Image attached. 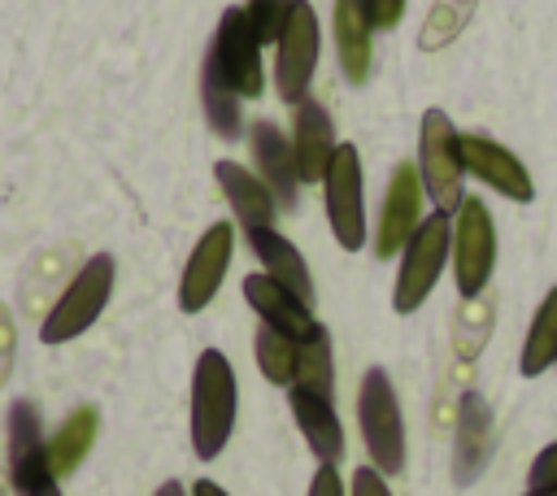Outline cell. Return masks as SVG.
I'll use <instances>...</instances> for the list:
<instances>
[{
  "label": "cell",
  "instance_id": "6da1fadb",
  "mask_svg": "<svg viewBox=\"0 0 557 496\" xmlns=\"http://www.w3.org/2000/svg\"><path fill=\"white\" fill-rule=\"evenodd\" d=\"M235 426V370L226 352L205 348L191 374V448L200 461H213Z\"/></svg>",
  "mask_w": 557,
  "mask_h": 496
},
{
  "label": "cell",
  "instance_id": "7a4b0ae2",
  "mask_svg": "<svg viewBox=\"0 0 557 496\" xmlns=\"http://www.w3.org/2000/svg\"><path fill=\"white\" fill-rule=\"evenodd\" d=\"M357 422H361V439L370 452V466L387 479L405 470V418H400V400L396 387L387 379V370H366L361 387H357Z\"/></svg>",
  "mask_w": 557,
  "mask_h": 496
},
{
  "label": "cell",
  "instance_id": "3957f363",
  "mask_svg": "<svg viewBox=\"0 0 557 496\" xmlns=\"http://www.w3.org/2000/svg\"><path fill=\"white\" fill-rule=\"evenodd\" d=\"M448 248H453V222L444 209H431L426 222L413 231V239L400 248V270H396V292H392L396 313H413L431 296V287L444 274Z\"/></svg>",
  "mask_w": 557,
  "mask_h": 496
},
{
  "label": "cell",
  "instance_id": "277c9868",
  "mask_svg": "<svg viewBox=\"0 0 557 496\" xmlns=\"http://www.w3.org/2000/svg\"><path fill=\"white\" fill-rule=\"evenodd\" d=\"M109 292H113V257L96 252V257H87V265L70 278V287L48 309L39 339L44 344H70L74 335H83L100 318V309L109 305Z\"/></svg>",
  "mask_w": 557,
  "mask_h": 496
},
{
  "label": "cell",
  "instance_id": "5b68a950",
  "mask_svg": "<svg viewBox=\"0 0 557 496\" xmlns=\"http://www.w3.org/2000/svg\"><path fill=\"white\" fill-rule=\"evenodd\" d=\"M418 174L435 209L453 213L461 204V135L453 131V117L444 109L422 113V135H418Z\"/></svg>",
  "mask_w": 557,
  "mask_h": 496
},
{
  "label": "cell",
  "instance_id": "8992f818",
  "mask_svg": "<svg viewBox=\"0 0 557 496\" xmlns=\"http://www.w3.org/2000/svg\"><path fill=\"white\" fill-rule=\"evenodd\" d=\"M205 65L244 100L261 96V39L248 22V9H226L218 30H213V44H209V57Z\"/></svg>",
  "mask_w": 557,
  "mask_h": 496
},
{
  "label": "cell",
  "instance_id": "52a82bcc",
  "mask_svg": "<svg viewBox=\"0 0 557 496\" xmlns=\"http://www.w3.org/2000/svg\"><path fill=\"white\" fill-rule=\"evenodd\" d=\"M496 265V222L479 196H461L453 222V278L466 300H474Z\"/></svg>",
  "mask_w": 557,
  "mask_h": 496
},
{
  "label": "cell",
  "instance_id": "ba28073f",
  "mask_svg": "<svg viewBox=\"0 0 557 496\" xmlns=\"http://www.w3.org/2000/svg\"><path fill=\"white\" fill-rule=\"evenodd\" d=\"M318 48H322V30H318V13L309 0L292 4V17L274 44V91L287 104L309 100V83L318 70Z\"/></svg>",
  "mask_w": 557,
  "mask_h": 496
},
{
  "label": "cell",
  "instance_id": "9c48e42d",
  "mask_svg": "<svg viewBox=\"0 0 557 496\" xmlns=\"http://www.w3.org/2000/svg\"><path fill=\"white\" fill-rule=\"evenodd\" d=\"M326 218L335 231V244L357 252L366 244V183H361V152L352 144H339L326 165Z\"/></svg>",
  "mask_w": 557,
  "mask_h": 496
},
{
  "label": "cell",
  "instance_id": "30bf717a",
  "mask_svg": "<svg viewBox=\"0 0 557 496\" xmlns=\"http://www.w3.org/2000/svg\"><path fill=\"white\" fill-rule=\"evenodd\" d=\"M426 187H422V174L413 161H400L392 170V183L383 191V209H379V226H374V252L379 257H396L413 231L426 222Z\"/></svg>",
  "mask_w": 557,
  "mask_h": 496
},
{
  "label": "cell",
  "instance_id": "8fae6325",
  "mask_svg": "<svg viewBox=\"0 0 557 496\" xmlns=\"http://www.w3.org/2000/svg\"><path fill=\"white\" fill-rule=\"evenodd\" d=\"M9 483L17 496H35L44 483H57L48 474V439L35 400L9 405Z\"/></svg>",
  "mask_w": 557,
  "mask_h": 496
},
{
  "label": "cell",
  "instance_id": "7c38bea8",
  "mask_svg": "<svg viewBox=\"0 0 557 496\" xmlns=\"http://www.w3.org/2000/svg\"><path fill=\"white\" fill-rule=\"evenodd\" d=\"M231 248H235V231L226 222H213L200 235V244L191 248V257L183 265V278H178V309L183 313H200L218 296L222 274L231 265Z\"/></svg>",
  "mask_w": 557,
  "mask_h": 496
},
{
  "label": "cell",
  "instance_id": "4fadbf2b",
  "mask_svg": "<svg viewBox=\"0 0 557 496\" xmlns=\"http://www.w3.org/2000/svg\"><path fill=\"white\" fill-rule=\"evenodd\" d=\"M461 165H466V174H474L479 183H487L492 191H500L518 204H527L535 196V183H531L527 165L487 135H461Z\"/></svg>",
  "mask_w": 557,
  "mask_h": 496
},
{
  "label": "cell",
  "instance_id": "5bb4252c",
  "mask_svg": "<svg viewBox=\"0 0 557 496\" xmlns=\"http://www.w3.org/2000/svg\"><path fill=\"white\" fill-rule=\"evenodd\" d=\"M492 457V413L479 392H466L457 405V435H453V479L474 483Z\"/></svg>",
  "mask_w": 557,
  "mask_h": 496
},
{
  "label": "cell",
  "instance_id": "9a60e30c",
  "mask_svg": "<svg viewBox=\"0 0 557 496\" xmlns=\"http://www.w3.org/2000/svg\"><path fill=\"white\" fill-rule=\"evenodd\" d=\"M335 148H339V139H335L331 113L318 100H300L296 104V122H292V152H296L300 183L326 178V165H331Z\"/></svg>",
  "mask_w": 557,
  "mask_h": 496
},
{
  "label": "cell",
  "instance_id": "2e32d148",
  "mask_svg": "<svg viewBox=\"0 0 557 496\" xmlns=\"http://www.w3.org/2000/svg\"><path fill=\"white\" fill-rule=\"evenodd\" d=\"M252 165H257V178L270 187L274 204L278 209H292L296 200V187H300V170H296V152H292V139L283 131H274L270 122H257L252 135Z\"/></svg>",
  "mask_w": 557,
  "mask_h": 496
},
{
  "label": "cell",
  "instance_id": "e0dca14e",
  "mask_svg": "<svg viewBox=\"0 0 557 496\" xmlns=\"http://www.w3.org/2000/svg\"><path fill=\"white\" fill-rule=\"evenodd\" d=\"M244 300L257 309L261 326H274V331H283V335H292V339H305V335L313 331L309 305H305L300 296H292L278 278H270L265 270L244 278Z\"/></svg>",
  "mask_w": 557,
  "mask_h": 496
},
{
  "label": "cell",
  "instance_id": "ac0fdd59",
  "mask_svg": "<svg viewBox=\"0 0 557 496\" xmlns=\"http://www.w3.org/2000/svg\"><path fill=\"white\" fill-rule=\"evenodd\" d=\"M213 178H218V187H222V196H226V204H231V213H235V222H239L244 231L274 226L278 204H274L270 187H265L252 170H244V165H235V161H218V165H213Z\"/></svg>",
  "mask_w": 557,
  "mask_h": 496
},
{
  "label": "cell",
  "instance_id": "d6986e66",
  "mask_svg": "<svg viewBox=\"0 0 557 496\" xmlns=\"http://www.w3.org/2000/svg\"><path fill=\"white\" fill-rule=\"evenodd\" d=\"M248 235V248L257 252V261L265 265L270 278H278L292 296H300L305 305H313V274L305 265V257L296 252L292 239H283L274 226H261V231H244Z\"/></svg>",
  "mask_w": 557,
  "mask_h": 496
},
{
  "label": "cell",
  "instance_id": "ffe728a7",
  "mask_svg": "<svg viewBox=\"0 0 557 496\" xmlns=\"http://www.w3.org/2000/svg\"><path fill=\"white\" fill-rule=\"evenodd\" d=\"M292 413H296V426H300L305 444L313 448V457L322 466H335L344 457V426L335 418V405L326 396H313L305 387H292Z\"/></svg>",
  "mask_w": 557,
  "mask_h": 496
},
{
  "label": "cell",
  "instance_id": "44dd1931",
  "mask_svg": "<svg viewBox=\"0 0 557 496\" xmlns=\"http://www.w3.org/2000/svg\"><path fill=\"white\" fill-rule=\"evenodd\" d=\"M370 35L374 22L361 0H335V57L348 83H366L370 74Z\"/></svg>",
  "mask_w": 557,
  "mask_h": 496
},
{
  "label": "cell",
  "instance_id": "7402d4cb",
  "mask_svg": "<svg viewBox=\"0 0 557 496\" xmlns=\"http://www.w3.org/2000/svg\"><path fill=\"white\" fill-rule=\"evenodd\" d=\"M96 431H100V413L96 405H78L48 439V474L52 479H65L70 470H78V461L91 452L96 444Z\"/></svg>",
  "mask_w": 557,
  "mask_h": 496
},
{
  "label": "cell",
  "instance_id": "603a6c76",
  "mask_svg": "<svg viewBox=\"0 0 557 496\" xmlns=\"http://www.w3.org/2000/svg\"><path fill=\"white\" fill-rule=\"evenodd\" d=\"M548 365H557V287H548V296L540 300V309L531 318V331L522 339V357H518V370L527 379L544 374Z\"/></svg>",
  "mask_w": 557,
  "mask_h": 496
},
{
  "label": "cell",
  "instance_id": "cb8c5ba5",
  "mask_svg": "<svg viewBox=\"0 0 557 496\" xmlns=\"http://www.w3.org/2000/svg\"><path fill=\"white\" fill-rule=\"evenodd\" d=\"M292 387H305V392H313V396H326L331 400V392H335V365H331V335H326V326H318L313 322V331L300 339V348H296V383Z\"/></svg>",
  "mask_w": 557,
  "mask_h": 496
},
{
  "label": "cell",
  "instance_id": "d4e9b609",
  "mask_svg": "<svg viewBox=\"0 0 557 496\" xmlns=\"http://www.w3.org/2000/svg\"><path fill=\"white\" fill-rule=\"evenodd\" d=\"M252 348H257V365H261V374L270 383H278V387L296 383V348H300V339H292V335H283L274 326H261Z\"/></svg>",
  "mask_w": 557,
  "mask_h": 496
},
{
  "label": "cell",
  "instance_id": "484cf974",
  "mask_svg": "<svg viewBox=\"0 0 557 496\" xmlns=\"http://www.w3.org/2000/svg\"><path fill=\"white\" fill-rule=\"evenodd\" d=\"M200 91H205V117H209V126H213L222 139H235V135H239V96H235L209 65H205Z\"/></svg>",
  "mask_w": 557,
  "mask_h": 496
},
{
  "label": "cell",
  "instance_id": "4316f807",
  "mask_svg": "<svg viewBox=\"0 0 557 496\" xmlns=\"http://www.w3.org/2000/svg\"><path fill=\"white\" fill-rule=\"evenodd\" d=\"M292 4L296 0H252L248 4V22H252L261 44H278V35H283V26L292 17Z\"/></svg>",
  "mask_w": 557,
  "mask_h": 496
},
{
  "label": "cell",
  "instance_id": "83f0119b",
  "mask_svg": "<svg viewBox=\"0 0 557 496\" xmlns=\"http://www.w3.org/2000/svg\"><path fill=\"white\" fill-rule=\"evenodd\" d=\"M470 9H474V0H440L435 13H431V22H426L422 44H426V48H440L448 35H457V26L470 17Z\"/></svg>",
  "mask_w": 557,
  "mask_h": 496
},
{
  "label": "cell",
  "instance_id": "f1b7e54d",
  "mask_svg": "<svg viewBox=\"0 0 557 496\" xmlns=\"http://www.w3.org/2000/svg\"><path fill=\"white\" fill-rule=\"evenodd\" d=\"M527 483H531V487H557V444L540 448V457H535L531 470H527Z\"/></svg>",
  "mask_w": 557,
  "mask_h": 496
},
{
  "label": "cell",
  "instance_id": "f546056e",
  "mask_svg": "<svg viewBox=\"0 0 557 496\" xmlns=\"http://www.w3.org/2000/svg\"><path fill=\"white\" fill-rule=\"evenodd\" d=\"M361 4H366V13H370L374 30H392V26L405 17V0H361Z\"/></svg>",
  "mask_w": 557,
  "mask_h": 496
},
{
  "label": "cell",
  "instance_id": "4dcf8cb0",
  "mask_svg": "<svg viewBox=\"0 0 557 496\" xmlns=\"http://www.w3.org/2000/svg\"><path fill=\"white\" fill-rule=\"evenodd\" d=\"M13 348H17V331H13L9 309L0 305V387H4V379H9V370H13Z\"/></svg>",
  "mask_w": 557,
  "mask_h": 496
},
{
  "label": "cell",
  "instance_id": "1f68e13d",
  "mask_svg": "<svg viewBox=\"0 0 557 496\" xmlns=\"http://www.w3.org/2000/svg\"><path fill=\"white\" fill-rule=\"evenodd\" d=\"M348 496H392V492H387V483H383V474L374 466H361V470H352Z\"/></svg>",
  "mask_w": 557,
  "mask_h": 496
},
{
  "label": "cell",
  "instance_id": "d6a6232c",
  "mask_svg": "<svg viewBox=\"0 0 557 496\" xmlns=\"http://www.w3.org/2000/svg\"><path fill=\"white\" fill-rule=\"evenodd\" d=\"M309 496H344V479L335 466H318L309 479Z\"/></svg>",
  "mask_w": 557,
  "mask_h": 496
},
{
  "label": "cell",
  "instance_id": "836d02e7",
  "mask_svg": "<svg viewBox=\"0 0 557 496\" xmlns=\"http://www.w3.org/2000/svg\"><path fill=\"white\" fill-rule=\"evenodd\" d=\"M191 496H231V492H226V487H218L213 479H196V483H191Z\"/></svg>",
  "mask_w": 557,
  "mask_h": 496
},
{
  "label": "cell",
  "instance_id": "e575fe53",
  "mask_svg": "<svg viewBox=\"0 0 557 496\" xmlns=\"http://www.w3.org/2000/svg\"><path fill=\"white\" fill-rule=\"evenodd\" d=\"M152 496H187V492H183V483H174V479H170V483H161Z\"/></svg>",
  "mask_w": 557,
  "mask_h": 496
},
{
  "label": "cell",
  "instance_id": "d590c367",
  "mask_svg": "<svg viewBox=\"0 0 557 496\" xmlns=\"http://www.w3.org/2000/svg\"><path fill=\"white\" fill-rule=\"evenodd\" d=\"M522 496H557V487H531V492H522Z\"/></svg>",
  "mask_w": 557,
  "mask_h": 496
},
{
  "label": "cell",
  "instance_id": "8d00e7d4",
  "mask_svg": "<svg viewBox=\"0 0 557 496\" xmlns=\"http://www.w3.org/2000/svg\"><path fill=\"white\" fill-rule=\"evenodd\" d=\"M35 496H61V487H57V483H44V487H39Z\"/></svg>",
  "mask_w": 557,
  "mask_h": 496
}]
</instances>
